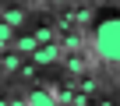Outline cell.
<instances>
[{"instance_id": "30bf717a", "label": "cell", "mask_w": 120, "mask_h": 106, "mask_svg": "<svg viewBox=\"0 0 120 106\" xmlns=\"http://www.w3.org/2000/svg\"><path fill=\"white\" fill-rule=\"evenodd\" d=\"M56 4H60V0H56Z\"/></svg>"}, {"instance_id": "5b68a950", "label": "cell", "mask_w": 120, "mask_h": 106, "mask_svg": "<svg viewBox=\"0 0 120 106\" xmlns=\"http://www.w3.org/2000/svg\"><path fill=\"white\" fill-rule=\"evenodd\" d=\"M32 57H35L39 64H49V60H56V42H46V49H35Z\"/></svg>"}, {"instance_id": "277c9868", "label": "cell", "mask_w": 120, "mask_h": 106, "mask_svg": "<svg viewBox=\"0 0 120 106\" xmlns=\"http://www.w3.org/2000/svg\"><path fill=\"white\" fill-rule=\"evenodd\" d=\"M21 21H25V11H21V7H11V11H4V25H7V28H18Z\"/></svg>"}, {"instance_id": "6da1fadb", "label": "cell", "mask_w": 120, "mask_h": 106, "mask_svg": "<svg viewBox=\"0 0 120 106\" xmlns=\"http://www.w3.org/2000/svg\"><path fill=\"white\" fill-rule=\"evenodd\" d=\"M95 53L106 64H120V11H102L95 25Z\"/></svg>"}, {"instance_id": "3957f363", "label": "cell", "mask_w": 120, "mask_h": 106, "mask_svg": "<svg viewBox=\"0 0 120 106\" xmlns=\"http://www.w3.org/2000/svg\"><path fill=\"white\" fill-rule=\"evenodd\" d=\"M14 49H18V53H35L39 42H35V35H18V39H14Z\"/></svg>"}, {"instance_id": "9c48e42d", "label": "cell", "mask_w": 120, "mask_h": 106, "mask_svg": "<svg viewBox=\"0 0 120 106\" xmlns=\"http://www.w3.org/2000/svg\"><path fill=\"white\" fill-rule=\"evenodd\" d=\"M28 4H35V0H28Z\"/></svg>"}, {"instance_id": "ba28073f", "label": "cell", "mask_w": 120, "mask_h": 106, "mask_svg": "<svg viewBox=\"0 0 120 106\" xmlns=\"http://www.w3.org/2000/svg\"><path fill=\"white\" fill-rule=\"evenodd\" d=\"M0 106H7V99H0Z\"/></svg>"}, {"instance_id": "7a4b0ae2", "label": "cell", "mask_w": 120, "mask_h": 106, "mask_svg": "<svg viewBox=\"0 0 120 106\" xmlns=\"http://www.w3.org/2000/svg\"><path fill=\"white\" fill-rule=\"evenodd\" d=\"M25 106H60V102H56V95H53V92H46V88H35V92L25 99Z\"/></svg>"}, {"instance_id": "8992f818", "label": "cell", "mask_w": 120, "mask_h": 106, "mask_svg": "<svg viewBox=\"0 0 120 106\" xmlns=\"http://www.w3.org/2000/svg\"><path fill=\"white\" fill-rule=\"evenodd\" d=\"M7 39H11V28H7V25H0V42H7Z\"/></svg>"}, {"instance_id": "52a82bcc", "label": "cell", "mask_w": 120, "mask_h": 106, "mask_svg": "<svg viewBox=\"0 0 120 106\" xmlns=\"http://www.w3.org/2000/svg\"><path fill=\"white\" fill-rule=\"evenodd\" d=\"M7 102H11V106H25V99H7Z\"/></svg>"}]
</instances>
